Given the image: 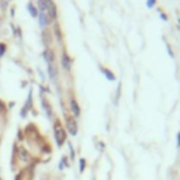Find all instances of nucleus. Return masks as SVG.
Returning a JSON list of instances; mask_svg holds the SVG:
<instances>
[{
  "instance_id": "obj_5",
  "label": "nucleus",
  "mask_w": 180,
  "mask_h": 180,
  "mask_svg": "<svg viewBox=\"0 0 180 180\" xmlns=\"http://www.w3.org/2000/svg\"><path fill=\"white\" fill-rule=\"evenodd\" d=\"M62 65H64V68L66 69V70L70 69V59H69L68 55H64V56H62Z\"/></svg>"
},
{
  "instance_id": "obj_8",
  "label": "nucleus",
  "mask_w": 180,
  "mask_h": 180,
  "mask_svg": "<svg viewBox=\"0 0 180 180\" xmlns=\"http://www.w3.org/2000/svg\"><path fill=\"white\" fill-rule=\"evenodd\" d=\"M42 104H44V108L47 110V113H48V116L51 117V110H49V106H48V103L45 100H42Z\"/></svg>"
},
{
  "instance_id": "obj_10",
  "label": "nucleus",
  "mask_w": 180,
  "mask_h": 180,
  "mask_svg": "<svg viewBox=\"0 0 180 180\" xmlns=\"http://www.w3.org/2000/svg\"><path fill=\"white\" fill-rule=\"evenodd\" d=\"M21 159L23 160H27V159H28V156H27V154L24 152V151H21Z\"/></svg>"
},
{
  "instance_id": "obj_12",
  "label": "nucleus",
  "mask_w": 180,
  "mask_h": 180,
  "mask_svg": "<svg viewBox=\"0 0 180 180\" xmlns=\"http://www.w3.org/2000/svg\"><path fill=\"white\" fill-rule=\"evenodd\" d=\"M3 110H4V104H3V103L0 101V113L3 111Z\"/></svg>"
},
{
  "instance_id": "obj_7",
  "label": "nucleus",
  "mask_w": 180,
  "mask_h": 180,
  "mask_svg": "<svg viewBox=\"0 0 180 180\" xmlns=\"http://www.w3.org/2000/svg\"><path fill=\"white\" fill-rule=\"evenodd\" d=\"M70 106H72V111L75 113V116H79L80 114V110H79V106H78V103L75 100L70 101Z\"/></svg>"
},
{
  "instance_id": "obj_4",
  "label": "nucleus",
  "mask_w": 180,
  "mask_h": 180,
  "mask_svg": "<svg viewBox=\"0 0 180 180\" xmlns=\"http://www.w3.org/2000/svg\"><path fill=\"white\" fill-rule=\"evenodd\" d=\"M44 56H45V59H47L48 65H49V64H52V62H53V53L51 52L49 49H47V51L44 52Z\"/></svg>"
},
{
  "instance_id": "obj_6",
  "label": "nucleus",
  "mask_w": 180,
  "mask_h": 180,
  "mask_svg": "<svg viewBox=\"0 0 180 180\" xmlns=\"http://www.w3.org/2000/svg\"><path fill=\"white\" fill-rule=\"evenodd\" d=\"M48 69H49V76H51V79H56V69H55V66H53L52 64L48 65Z\"/></svg>"
},
{
  "instance_id": "obj_3",
  "label": "nucleus",
  "mask_w": 180,
  "mask_h": 180,
  "mask_svg": "<svg viewBox=\"0 0 180 180\" xmlns=\"http://www.w3.org/2000/svg\"><path fill=\"white\" fill-rule=\"evenodd\" d=\"M40 24L42 27H47L49 24V17H48L47 11H41V14H40Z\"/></svg>"
},
{
  "instance_id": "obj_11",
  "label": "nucleus",
  "mask_w": 180,
  "mask_h": 180,
  "mask_svg": "<svg viewBox=\"0 0 180 180\" xmlns=\"http://www.w3.org/2000/svg\"><path fill=\"white\" fill-rule=\"evenodd\" d=\"M65 165H66V159H62V160H61V166H59V168L62 169V168H65Z\"/></svg>"
},
{
  "instance_id": "obj_2",
  "label": "nucleus",
  "mask_w": 180,
  "mask_h": 180,
  "mask_svg": "<svg viewBox=\"0 0 180 180\" xmlns=\"http://www.w3.org/2000/svg\"><path fill=\"white\" fill-rule=\"evenodd\" d=\"M66 124H68L69 132L72 134V135H76V134H78V125H76V121H75L73 118H68Z\"/></svg>"
},
{
  "instance_id": "obj_1",
  "label": "nucleus",
  "mask_w": 180,
  "mask_h": 180,
  "mask_svg": "<svg viewBox=\"0 0 180 180\" xmlns=\"http://www.w3.org/2000/svg\"><path fill=\"white\" fill-rule=\"evenodd\" d=\"M53 130H55V139H56L58 145L61 146V145L64 143V141H65L64 128L61 127V124H59V122H55V127H53Z\"/></svg>"
},
{
  "instance_id": "obj_14",
  "label": "nucleus",
  "mask_w": 180,
  "mask_h": 180,
  "mask_svg": "<svg viewBox=\"0 0 180 180\" xmlns=\"http://www.w3.org/2000/svg\"><path fill=\"white\" fill-rule=\"evenodd\" d=\"M177 142H179V145H180V134H179V139H177Z\"/></svg>"
},
{
  "instance_id": "obj_9",
  "label": "nucleus",
  "mask_w": 180,
  "mask_h": 180,
  "mask_svg": "<svg viewBox=\"0 0 180 180\" xmlns=\"http://www.w3.org/2000/svg\"><path fill=\"white\" fill-rule=\"evenodd\" d=\"M85 170V159H80V172Z\"/></svg>"
},
{
  "instance_id": "obj_13",
  "label": "nucleus",
  "mask_w": 180,
  "mask_h": 180,
  "mask_svg": "<svg viewBox=\"0 0 180 180\" xmlns=\"http://www.w3.org/2000/svg\"><path fill=\"white\" fill-rule=\"evenodd\" d=\"M3 51H4V45H0V55H3Z\"/></svg>"
}]
</instances>
